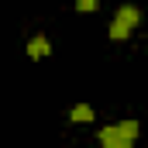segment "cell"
Returning a JSON list of instances; mask_svg holds the SVG:
<instances>
[{
	"label": "cell",
	"instance_id": "3",
	"mask_svg": "<svg viewBox=\"0 0 148 148\" xmlns=\"http://www.w3.org/2000/svg\"><path fill=\"white\" fill-rule=\"evenodd\" d=\"M28 55H31V59L48 55V38H35V41H28Z\"/></svg>",
	"mask_w": 148,
	"mask_h": 148
},
{
	"label": "cell",
	"instance_id": "6",
	"mask_svg": "<svg viewBox=\"0 0 148 148\" xmlns=\"http://www.w3.org/2000/svg\"><path fill=\"white\" fill-rule=\"evenodd\" d=\"M107 31H110V38H127V35H131V28H124L121 21H114V24L107 28Z\"/></svg>",
	"mask_w": 148,
	"mask_h": 148
},
{
	"label": "cell",
	"instance_id": "7",
	"mask_svg": "<svg viewBox=\"0 0 148 148\" xmlns=\"http://www.w3.org/2000/svg\"><path fill=\"white\" fill-rule=\"evenodd\" d=\"M76 10H97V0H79Z\"/></svg>",
	"mask_w": 148,
	"mask_h": 148
},
{
	"label": "cell",
	"instance_id": "5",
	"mask_svg": "<svg viewBox=\"0 0 148 148\" xmlns=\"http://www.w3.org/2000/svg\"><path fill=\"white\" fill-rule=\"evenodd\" d=\"M117 131H121V134H124V138L131 141V138L138 134V124H134V121H124V124H117Z\"/></svg>",
	"mask_w": 148,
	"mask_h": 148
},
{
	"label": "cell",
	"instance_id": "2",
	"mask_svg": "<svg viewBox=\"0 0 148 148\" xmlns=\"http://www.w3.org/2000/svg\"><path fill=\"white\" fill-rule=\"evenodd\" d=\"M117 21H121L124 28H138V21H141V14H138L134 7H121V10H117Z\"/></svg>",
	"mask_w": 148,
	"mask_h": 148
},
{
	"label": "cell",
	"instance_id": "1",
	"mask_svg": "<svg viewBox=\"0 0 148 148\" xmlns=\"http://www.w3.org/2000/svg\"><path fill=\"white\" fill-rule=\"evenodd\" d=\"M100 141H103V148H131V141H127L117 127H103V131H100Z\"/></svg>",
	"mask_w": 148,
	"mask_h": 148
},
{
	"label": "cell",
	"instance_id": "4",
	"mask_svg": "<svg viewBox=\"0 0 148 148\" xmlns=\"http://www.w3.org/2000/svg\"><path fill=\"white\" fill-rule=\"evenodd\" d=\"M69 117H73V121H83V124H86V121H93V110H90L86 103H79V107H73V114H69Z\"/></svg>",
	"mask_w": 148,
	"mask_h": 148
}]
</instances>
